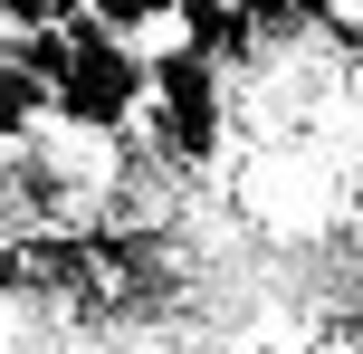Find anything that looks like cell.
I'll return each mask as SVG.
<instances>
[{"label": "cell", "mask_w": 363, "mask_h": 354, "mask_svg": "<svg viewBox=\"0 0 363 354\" xmlns=\"http://www.w3.org/2000/svg\"><path fill=\"white\" fill-rule=\"evenodd\" d=\"M77 10H96V0H67V19H77Z\"/></svg>", "instance_id": "5"}, {"label": "cell", "mask_w": 363, "mask_h": 354, "mask_svg": "<svg viewBox=\"0 0 363 354\" xmlns=\"http://www.w3.org/2000/svg\"><path fill=\"white\" fill-rule=\"evenodd\" d=\"M67 38H77V57H67V77H57V125L67 134H106V144L134 134L144 106H153V48L115 38L96 10H77Z\"/></svg>", "instance_id": "1"}, {"label": "cell", "mask_w": 363, "mask_h": 354, "mask_svg": "<svg viewBox=\"0 0 363 354\" xmlns=\"http://www.w3.org/2000/svg\"><path fill=\"white\" fill-rule=\"evenodd\" d=\"M48 19H67V0H0V29H48Z\"/></svg>", "instance_id": "4"}, {"label": "cell", "mask_w": 363, "mask_h": 354, "mask_svg": "<svg viewBox=\"0 0 363 354\" xmlns=\"http://www.w3.org/2000/svg\"><path fill=\"white\" fill-rule=\"evenodd\" d=\"M67 57H77L67 19H48V29H0V67L38 77V87H48V106H57V77H67Z\"/></svg>", "instance_id": "2"}, {"label": "cell", "mask_w": 363, "mask_h": 354, "mask_svg": "<svg viewBox=\"0 0 363 354\" xmlns=\"http://www.w3.org/2000/svg\"><path fill=\"white\" fill-rule=\"evenodd\" d=\"M96 19H106L115 38H134V48H153V38H172L182 0H96Z\"/></svg>", "instance_id": "3"}]
</instances>
